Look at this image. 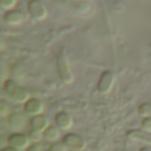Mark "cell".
I'll use <instances>...</instances> for the list:
<instances>
[{
  "mask_svg": "<svg viewBox=\"0 0 151 151\" xmlns=\"http://www.w3.org/2000/svg\"><path fill=\"white\" fill-rule=\"evenodd\" d=\"M3 90L10 99L17 104H25L31 98L28 90L12 79H6L4 81Z\"/></svg>",
  "mask_w": 151,
  "mask_h": 151,
  "instance_id": "cell-1",
  "label": "cell"
},
{
  "mask_svg": "<svg viewBox=\"0 0 151 151\" xmlns=\"http://www.w3.org/2000/svg\"><path fill=\"white\" fill-rule=\"evenodd\" d=\"M56 69L60 80L65 84H71L73 81L74 76L64 50H60L56 57Z\"/></svg>",
  "mask_w": 151,
  "mask_h": 151,
  "instance_id": "cell-2",
  "label": "cell"
},
{
  "mask_svg": "<svg viewBox=\"0 0 151 151\" xmlns=\"http://www.w3.org/2000/svg\"><path fill=\"white\" fill-rule=\"evenodd\" d=\"M61 141L70 151H84L87 148L85 139L75 133H68L65 134Z\"/></svg>",
  "mask_w": 151,
  "mask_h": 151,
  "instance_id": "cell-3",
  "label": "cell"
},
{
  "mask_svg": "<svg viewBox=\"0 0 151 151\" xmlns=\"http://www.w3.org/2000/svg\"><path fill=\"white\" fill-rule=\"evenodd\" d=\"M27 10L30 17L38 21L45 19L48 16L47 8L41 0H28Z\"/></svg>",
  "mask_w": 151,
  "mask_h": 151,
  "instance_id": "cell-4",
  "label": "cell"
},
{
  "mask_svg": "<svg viewBox=\"0 0 151 151\" xmlns=\"http://www.w3.org/2000/svg\"><path fill=\"white\" fill-rule=\"evenodd\" d=\"M114 83H115L114 73L110 70L104 71L101 73L97 82V90L102 95H107L112 90Z\"/></svg>",
  "mask_w": 151,
  "mask_h": 151,
  "instance_id": "cell-5",
  "label": "cell"
},
{
  "mask_svg": "<svg viewBox=\"0 0 151 151\" xmlns=\"http://www.w3.org/2000/svg\"><path fill=\"white\" fill-rule=\"evenodd\" d=\"M7 144L19 150H27L32 143L27 134L21 132H14L7 137Z\"/></svg>",
  "mask_w": 151,
  "mask_h": 151,
  "instance_id": "cell-6",
  "label": "cell"
},
{
  "mask_svg": "<svg viewBox=\"0 0 151 151\" xmlns=\"http://www.w3.org/2000/svg\"><path fill=\"white\" fill-rule=\"evenodd\" d=\"M6 119L8 127L13 132H20L26 125V117L21 112H12Z\"/></svg>",
  "mask_w": 151,
  "mask_h": 151,
  "instance_id": "cell-7",
  "label": "cell"
},
{
  "mask_svg": "<svg viewBox=\"0 0 151 151\" xmlns=\"http://www.w3.org/2000/svg\"><path fill=\"white\" fill-rule=\"evenodd\" d=\"M127 137L133 142L151 146V133L142 129H130L126 134Z\"/></svg>",
  "mask_w": 151,
  "mask_h": 151,
  "instance_id": "cell-8",
  "label": "cell"
},
{
  "mask_svg": "<svg viewBox=\"0 0 151 151\" xmlns=\"http://www.w3.org/2000/svg\"><path fill=\"white\" fill-rule=\"evenodd\" d=\"M43 111H44L43 104L42 103L41 100L37 98L31 97L24 104V112L30 117H35L42 114Z\"/></svg>",
  "mask_w": 151,
  "mask_h": 151,
  "instance_id": "cell-9",
  "label": "cell"
},
{
  "mask_svg": "<svg viewBox=\"0 0 151 151\" xmlns=\"http://www.w3.org/2000/svg\"><path fill=\"white\" fill-rule=\"evenodd\" d=\"M55 126L62 131H68L73 126V119L72 116L65 111H59L54 118Z\"/></svg>",
  "mask_w": 151,
  "mask_h": 151,
  "instance_id": "cell-10",
  "label": "cell"
},
{
  "mask_svg": "<svg viewBox=\"0 0 151 151\" xmlns=\"http://www.w3.org/2000/svg\"><path fill=\"white\" fill-rule=\"evenodd\" d=\"M4 22L10 26H18L25 20V14L21 10L12 9L6 11L3 16Z\"/></svg>",
  "mask_w": 151,
  "mask_h": 151,
  "instance_id": "cell-11",
  "label": "cell"
},
{
  "mask_svg": "<svg viewBox=\"0 0 151 151\" xmlns=\"http://www.w3.org/2000/svg\"><path fill=\"white\" fill-rule=\"evenodd\" d=\"M50 126V125L49 119L44 114H40L35 117H31L29 120L30 129H33L38 132L43 133L46 130V128L49 127Z\"/></svg>",
  "mask_w": 151,
  "mask_h": 151,
  "instance_id": "cell-12",
  "label": "cell"
},
{
  "mask_svg": "<svg viewBox=\"0 0 151 151\" xmlns=\"http://www.w3.org/2000/svg\"><path fill=\"white\" fill-rule=\"evenodd\" d=\"M42 134H43V141L50 143H53L59 141L60 129L58 128L56 126L50 125L49 127L46 128V130L42 133Z\"/></svg>",
  "mask_w": 151,
  "mask_h": 151,
  "instance_id": "cell-13",
  "label": "cell"
},
{
  "mask_svg": "<svg viewBox=\"0 0 151 151\" xmlns=\"http://www.w3.org/2000/svg\"><path fill=\"white\" fill-rule=\"evenodd\" d=\"M138 113L142 118L151 117V104L150 103H142L138 107Z\"/></svg>",
  "mask_w": 151,
  "mask_h": 151,
  "instance_id": "cell-14",
  "label": "cell"
},
{
  "mask_svg": "<svg viewBox=\"0 0 151 151\" xmlns=\"http://www.w3.org/2000/svg\"><path fill=\"white\" fill-rule=\"evenodd\" d=\"M27 136L31 142V143H40L43 140V134L42 132H38L33 129H30Z\"/></svg>",
  "mask_w": 151,
  "mask_h": 151,
  "instance_id": "cell-15",
  "label": "cell"
},
{
  "mask_svg": "<svg viewBox=\"0 0 151 151\" xmlns=\"http://www.w3.org/2000/svg\"><path fill=\"white\" fill-rule=\"evenodd\" d=\"M11 113H12L11 109L7 102H5L4 100H1L0 101V118L1 119L7 118Z\"/></svg>",
  "mask_w": 151,
  "mask_h": 151,
  "instance_id": "cell-16",
  "label": "cell"
},
{
  "mask_svg": "<svg viewBox=\"0 0 151 151\" xmlns=\"http://www.w3.org/2000/svg\"><path fill=\"white\" fill-rule=\"evenodd\" d=\"M18 0H0V7L5 11L15 9Z\"/></svg>",
  "mask_w": 151,
  "mask_h": 151,
  "instance_id": "cell-17",
  "label": "cell"
},
{
  "mask_svg": "<svg viewBox=\"0 0 151 151\" xmlns=\"http://www.w3.org/2000/svg\"><path fill=\"white\" fill-rule=\"evenodd\" d=\"M50 151H69L65 147V145L62 142V141H58L53 143H50L49 149Z\"/></svg>",
  "mask_w": 151,
  "mask_h": 151,
  "instance_id": "cell-18",
  "label": "cell"
},
{
  "mask_svg": "<svg viewBox=\"0 0 151 151\" xmlns=\"http://www.w3.org/2000/svg\"><path fill=\"white\" fill-rule=\"evenodd\" d=\"M141 127L142 130L151 133V117L142 118L141 122Z\"/></svg>",
  "mask_w": 151,
  "mask_h": 151,
  "instance_id": "cell-19",
  "label": "cell"
},
{
  "mask_svg": "<svg viewBox=\"0 0 151 151\" xmlns=\"http://www.w3.org/2000/svg\"><path fill=\"white\" fill-rule=\"evenodd\" d=\"M26 151H43L42 147L40 143H32Z\"/></svg>",
  "mask_w": 151,
  "mask_h": 151,
  "instance_id": "cell-20",
  "label": "cell"
},
{
  "mask_svg": "<svg viewBox=\"0 0 151 151\" xmlns=\"http://www.w3.org/2000/svg\"><path fill=\"white\" fill-rule=\"evenodd\" d=\"M1 151H20L19 150H18V149H16V148H13V147H12V146H9V145H7L6 147H4Z\"/></svg>",
  "mask_w": 151,
  "mask_h": 151,
  "instance_id": "cell-21",
  "label": "cell"
},
{
  "mask_svg": "<svg viewBox=\"0 0 151 151\" xmlns=\"http://www.w3.org/2000/svg\"><path fill=\"white\" fill-rule=\"evenodd\" d=\"M138 151H151L149 148H147V147H142V148H141L140 150Z\"/></svg>",
  "mask_w": 151,
  "mask_h": 151,
  "instance_id": "cell-22",
  "label": "cell"
},
{
  "mask_svg": "<svg viewBox=\"0 0 151 151\" xmlns=\"http://www.w3.org/2000/svg\"><path fill=\"white\" fill-rule=\"evenodd\" d=\"M45 151H50V150H45Z\"/></svg>",
  "mask_w": 151,
  "mask_h": 151,
  "instance_id": "cell-23",
  "label": "cell"
}]
</instances>
